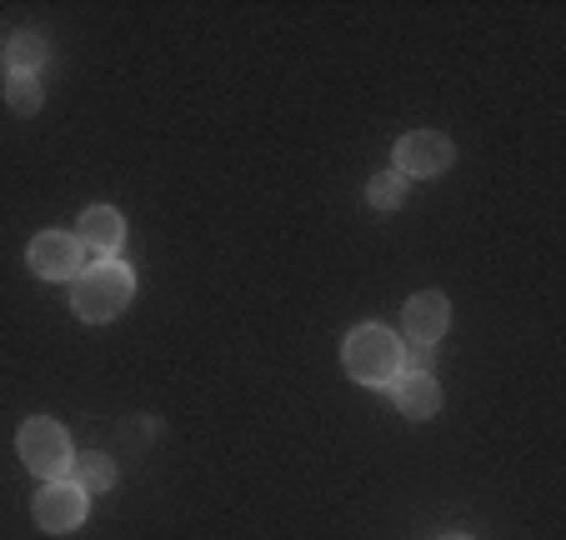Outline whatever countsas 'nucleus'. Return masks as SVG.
I'll list each match as a JSON object with an SVG mask.
<instances>
[{"instance_id": "nucleus-1", "label": "nucleus", "mask_w": 566, "mask_h": 540, "mask_svg": "<svg viewBox=\"0 0 566 540\" xmlns=\"http://www.w3.org/2000/svg\"><path fill=\"white\" fill-rule=\"evenodd\" d=\"M130 296H136V276H130L126 261H96L71 280V310L91 326L116 320L130 306Z\"/></svg>"}, {"instance_id": "nucleus-2", "label": "nucleus", "mask_w": 566, "mask_h": 540, "mask_svg": "<svg viewBox=\"0 0 566 540\" xmlns=\"http://www.w3.org/2000/svg\"><path fill=\"white\" fill-rule=\"evenodd\" d=\"M342 366L352 381L371 385V391H386V385L401 375V340L386 326H356L342 346Z\"/></svg>"}, {"instance_id": "nucleus-3", "label": "nucleus", "mask_w": 566, "mask_h": 540, "mask_svg": "<svg viewBox=\"0 0 566 540\" xmlns=\"http://www.w3.org/2000/svg\"><path fill=\"white\" fill-rule=\"evenodd\" d=\"M15 456L25 460V470L41 480H71L75 451H71V431L51 415H31L15 435Z\"/></svg>"}, {"instance_id": "nucleus-4", "label": "nucleus", "mask_w": 566, "mask_h": 540, "mask_svg": "<svg viewBox=\"0 0 566 540\" xmlns=\"http://www.w3.org/2000/svg\"><path fill=\"white\" fill-rule=\"evenodd\" d=\"M31 516L45 536H71V530L86 526L91 516V496L75 480H45L41 496L31 500Z\"/></svg>"}, {"instance_id": "nucleus-5", "label": "nucleus", "mask_w": 566, "mask_h": 540, "mask_svg": "<svg viewBox=\"0 0 566 540\" xmlns=\"http://www.w3.org/2000/svg\"><path fill=\"white\" fill-rule=\"evenodd\" d=\"M451 160H457V146H451L441 130H411V136H401L396 140V150H391V170L401 180L441 176Z\"/></svg>"}, {"instance_id": "nucleus-6", "label": "nucleus", "mask_w": 566, "mask_h": 540, "mask_svg": "<svg viewBox=\"0 0 566 540\" xmlns=\"http://www.w3.org/2000/svg\"><path fill=\"white\" fill-rule=\"evenodd\" d=\"M25 261H31V271L41 280H75L81 271H86V245L75 241V235H65V231H45V235L31 241Z\"/></svg>"}, {"instance_id": "nucleus-7", "label": "nucleus", "mask_w": 566, "mask_h": 540, "mask_svg": "<svg viewBox=\"0 0 566 540\" xmlns=\"http://www.w3.org/2000/svg\"><path fill=\"white\" fill-rule=\"evenodd\" d=\"M75 241L86 245L91 255H101V261H116L120 245H126V215L116 205H91L81 215V225H75Z\"/></svg>"}, {"instance_id": "nucleus-8", "label": "nucleus", "mask_w": 566, "mask_h": 540, "mask_svg": "<svg viewBox=\"0 0 566 540\" xmlns=\"http://www.w3.org/2000/svg\"><path fill=\"white\" fill-rule=\"evenodd\" d=\"M451 326V300L441 290H421V296L407 300V340L411 346H437L447 340Z\"/></svg>"}, {"instance_id": "nucleus-9", "label": "nucleus", "mask_w": 566, "mask_h": 540, "mask_svg": "<svg viewBox=\"0 0 566 540\" xmlns=\"http://www.w3.org/2000/svg\"><path fill=\"white\" fill-rule=\"evenodd\" d=\"M386 391H391L396 411L407 415V421H431V415L441 411V385L431 371H401Z\"/></svg>"}, {"instance_id": "nucleus-10", "label": "nucleus", "mask_w": 566, "mask_h": 540, "mask_svg": "<svg viewBox=\"0 0 566 540\" xmlns=\"http://www.w3.org/2000/svg\"><path fill=\"white\" fill-rule=\"evenodd\" d=\"M0 61H6V75H41V65L51 61V45L35 31H11L0 45Z\"/></svg>"}, {"instance_id": "nucleus-11", "label": "nucleus", "mask_w": 566, "mask_h": 540, "mask_svg": "<svg viewBox=\"0 0 566 540\" xmlns=\"http://www.w3.org/2000/svg\"><path fill=\"white\" fill-rule=\"evenodd\" d=\"M71 476H75V486L86 490V496H101V490L116 486V466H111V456H101V451H91V456H75Z\"/></svg>"}, {"instance_id": "nucleus-12", "label": "nucleus", "mask_w": 566, "mask_h": 540, "mask_svg": "<svg viewBox=\"0 0 566 540\" xmlns=\"http://www.w3.org/2000/svg\"><path fill=\"white\" fill-rule=\"evenodd\" d=\"M366 201H371L376 211H396V205L407 201V180L396 176V170H381V176L366 180Z\"/></svg>"}, {"instance_id": "nucleus-13", "label": "nucleus", "mask_w": 566, "mask_h": 540, "mask_svg": "<svg viewBox=\"0 0 566 540\" xmlns=\"http://www.w3.org/2000/svg\"><path fill=\"white\" fill-rule=\"evenodd\" d=\"M6 100L15 116H35L41 110V75H6Z\"/></svg>"}, {"instance_id": "nucleus-14", "label": "nucleus", "mask_w": 566, "mask_h": 540, "mask_svg": "<svg viewBox=\"0 0 566 540\" xmlns=\"http://www.w3.org/2000/svg\"><path fill=\"white\" fill-rule=\"evenodd\" d=\"M401 371H431V346H401Z\"/></svg>"}, {"instance_id": "nucleus-15", "label": "nucleus", "mask_w": 566, "mask_h": 540, "mask_svg": "<svg viewBox=\"0 0 566 540\" xmlns=\"http://www.w3.org/2000/svg\"><path fill=\"white\" fill-rule=\"evenodd\" d=\"M447 540H471V536H447Z\"/></svg>"}]
</instances>
